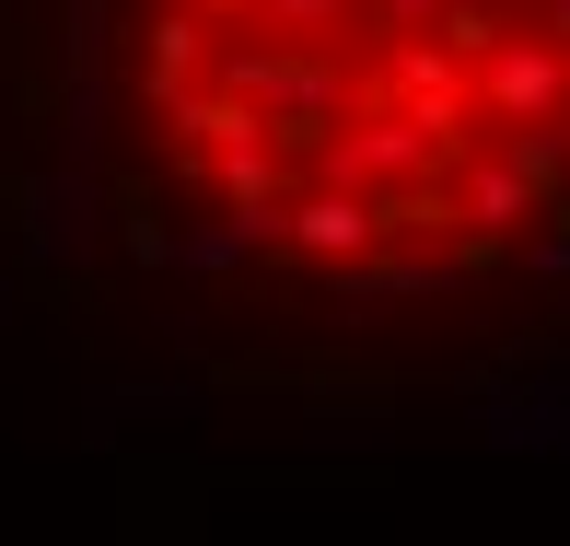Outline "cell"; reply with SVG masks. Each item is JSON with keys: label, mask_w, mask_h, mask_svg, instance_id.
Wrapping results in <instances>:
<instances>
[{"label": "cell", "mask_w": 570, "mask_h": 546, "mask_svg": "<svg viewBox=\"0 0 570 546\" xmlns=\"http://www.w3.org/2000/svg\"><path fill=\"white\" fill-rule=\"evenodd\" d=\"M117 106L233 256L443 291L570 198V0H117Z\"/></svg>", "instance_id": "obj_1"}]
</instances>
